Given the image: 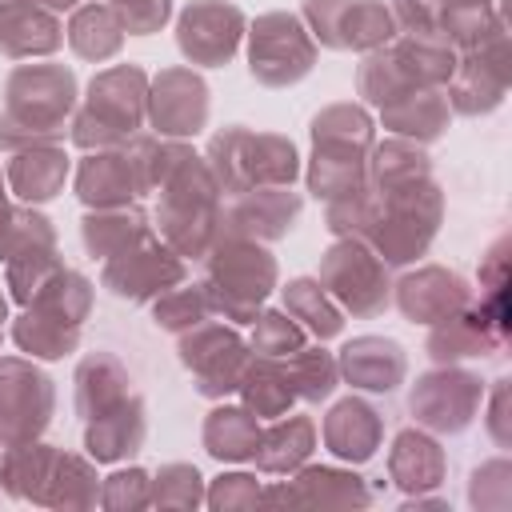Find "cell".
Listing matches in <instances>:
<instances>
[{"instance_id": "cb8c5ba5", "label": "cell", "mask_w": 512, "mask_h": 512, "mask_svg": "<svg viewBox=\"0 0 512 512\" xmlns=\"http://www.w3.org/2000/svg\"><path fill=\"white\" fill-rule=\"evenodd\" d=\"M64 44V24L36 0H0V52L8 60L52 56Z\"/></svg>"}, {"instance_id": "f546056e", "label": "cell", "mask_w": 512, "mask_h": 512, "mask_svg": "<svg viewBox=\"0 0 512 512\" xmlns=\"http://www.w3.org/2000/svg\"><path fill=\"white\" fill-rule=\"evenodd\" d=\"M56 456H60V448L44 444L40 436L36 440H20V444H0V488L12 500L44 508V492H48Z\"/></svg>"}, {"instance_id": "8d00e7d4", "label": "cell", "mask_w": 512, "mask_h": 512, "mask_svg": "<svg viewBox=\"0 0 512 512\" xmlns=\"http://www.w3.org/2000/svg\"><path fill=\"white\" fill-rule=\"evenodd\" d=\"M64 36H68V44H72V52L80 60H96V64L112 60L124 48V24H120V16L104 0L76 4Z\"/></svg>"}, {"instance_id": "83f0119b", "label": "cell", "mask_w": 512, "mask_h": 512, "mask_svg": "<svg viewBox=\"0 0 512 512\" xmlns=\"http://www.w3.org/2000/svg\"><path fill=\"white\" fill-rule=\"evenodd\" d=\"M448 120H452V108H448L444 88H408V92H400L396 100H388L380 108V124L392 136H404V140H416V144L440 140Z\"/></svg>"}, {"instance_id": "60d3db41", "label": "cell", "mask_w": 512, "mask_h": 512, "mask_svg": "<svg viewBox=\"0 0 512 512\" xmlns=\"http://www.w3.org/2000/svg\"><path fill=\"white\" fill-rule=\"evenodd\" d=\"M24 308H36V312H44V316H52L60 324L84 328V320L92 312V280L80 276V272H72V268H60V272H52L40 284V292Z\"/></svg>"}, {"instance_id": "ffe728a7", "label": "cell", "mask_w": 512, "mask_h": 512, "mask_svg": "<svg viewBox=\"0 0 512 512\" xmlns=\"http://www.w3.org/2000/svg\"><path fill=\"white\" fill-rule=\"evenodd\" d=\"M392 300L404 312V320L412 324H436L444 316H452L456 308H464L472 300V288L460 272L440 268V264H424L416 272H404L392 284Z\"/></svg>"}, {"instance_id": "680465c9", "label": "cell", "mask_w": 512, "mask_h": 512, "mask_svg": "<svg viewBox=\"0 0 512 512\" xmlns=\"http://www.w3.org/2000/svg\"><path fill=\"white\" fill-rule=\"evenodd\" d=\"M8 208H12V204L4 200V172H0V224H4V216H8Z\"/></svg>"}, {"instance_id": "484cf974", "label": "cell", "mask_w": 512, "mask_h": 512, "mask_svg": "<svg viewBox=\"0 0 512 512\" xmlns=\"http://www.w3.org/2000/svg\"><path fill=\"white\" fill-rule=\"evenodd\" d=\"M144 436H148V416H144V400L136 392L124 396L104 416L84 420V448L96 464H120V460L136 456L144 448Z\"/></svg>"}, {"instance_id": "91938a15", "label": "cell", "mask_w": 512, "mask_h": 512, "mask_svg": "<svg viewBox=\"0 0 512 512\" xmlns=\"http://www.w3.org/2000/svg\"><path fill=\"white\" fill-rule=\"evenodd\" d=\"M4 320H8V296L0 292V332H4Z\"/></svg>"}, {"instance_id": "c3c4849f", "label": "cell", "mask_w": 512, "mask_h": 512, "mask_svg": "<svg viewBox=\"0 0 512 512\" xmlns=\"http://www.w3.org/2000/svg\"><path fill=\"white\" fill-rule=\"evenodd\" d=\"M304 340H308V336H304V328H300L288 312L268 308V312H256L248 348H252L256 356H276V360H284V356H288V352H296Z\"/></svg>"}, {"instance_id": "4dcf8cb0", "label": "cell", "mask_w": 512, "mask_h": 512, "mask_svg": "<svg viewBox=\"0 0 512 512\" xmlns=\"http://www.w3.org/2000/svg\"><path fill=\"white\" fill-rule=\"evenodd\" d=\"M312 448H316V424H312V416L284 412L268 428H260V444H256L252 460H256V468L264 476H288L300 464H308Z\"/></svg>"}, {"instance_id": "f35d334b", "label": "cell", "mask_w": 512, "mask_h": 512, "mask_svg": "<svg viewBox=\"0 0 512 512\" xmlns=\"http://www.w3.org/2000/svg\"><path fill=\"white\" fill-rule=\"evenodd\" d=\"M236 392H240L244 408L256 412L260 420H276V416L292 412V404H296V396L288 388V376H284V364L276 356H256L252 352Z\"/></svg>"}, {"instance_id": "7dc6e473", "label": "cell", "mask_w": 512, "mask_h": 512, "mask_svg": "<svg viewBox=\"0 0 512 512\" xmlns=\"http://www.w3.org/2000/svg\"><path fill=\"white\" fill-rule=\"evenodd\" d=\"M152 508H200L204 504V476L196 464H164L152 476Z\"/></svg>"}, {"instance_id": "f1b7e54d", "label": "cell", "mask_w": 512, "mask_h": 512, "mask_svg": "<svg viewBox=\"0 0 512 512\" xmlns=\"http://www.w3.org/2000/svg\"><path fill=\"white\" fill-rule=\"evenodd\" d=\"M68 168H72V160L60 144H32V148H20L8 156L4 180L24 204H44L64 188Z\"/></svg>"}, {"instance_id": "9a60e30c", "label": "cell", "mask_w": 512, "mask_h": 512, "mask_svg": "<svg viewBox=\"0 0 512 512\" xmlns=\"http://www.w3.org/2000/svg\"><path fill=\"white\" fill-rule=\"evenodd\" d=\"M508 80H512V64H508V36L488 40L484 48L460 52L452 80L444 84L448 108L460 116H488L504 104L508 96Z\"/></svg>"}, {"instance_id": "4316f807", "label": "cell", "mask_w": 512, "mask_h": 512, "mask_svg": "<svg viewBox=\"0 0 512 512\" xmlns=\"http://www.w3.org/2000/svg\"><path fill=\"white\" fill-rule=\"evenodd\" d=\"M448 460L436 436H428L420 424L416 428H400L392 448H388V476L400 492L416 496V492H436L444 484Z\"/></svg>"}, {"instance_id": "f6af8a7d", "label": "cell", "mask_w": 512, "mask_h": 512, "mask_svg": "<svg viewBox=\"0 0 512 512\" xmlns=\"http://www.w3.org/2000/svg\"><path fill=\"white\" fill-rule=\"evenodd\" d=\"M432 176V160L424 152V144L392 136L372 144L368 152V184H400V180H420Z\"/></svg>"}, {"instance_id": "816d5d0a", "label": "cell", "mask_w": 512, "mask_h": 512, "mask_svg": "<svg viewBox=\"0 0 512 512\" xmlns=\"http://www.w3.org/2000/svg\"><path fill=\"white\" fill-rule=\"evenodd\" d=\"M204 504L216 512H236V508H256L260 504V480L252 472H224L204 488Z\"/></svg>"}, {"instance_id": "ba28073f", "label": "cell", "mask_w": 512, "mask_h": 512, "mask_svg": "<svg viewBox=\"0 0 512 512\" xmlns=\"http://www.w3.org/2000/svg\"><path fill=\"white\" fill-rule=\"evenodd\" d=\"M316 280L324 292L340 304V312H352L360 320L380 316L392 304V276L388 264L360 240V236H336L332 248L320 256Z\"/></svg>"}, {"instance_id": "f907efd6", "label": "cell", "mask_w": 512, "mask_h": 512, "mask_svg": "<svg viewBox=\"0 0 512 512\" xmlns=\"http://www.w3.org/2000/svg\"><path fill=\"white\" fill-rule=\"evenodd\" d=\"M148 496H152V476L144 468H116L108 480H100V508L136 512L148 508Z\"/></svg>"}, {"instance_id": "1f68e13d", "label": "cell", "mask_w": 512, "mask_h": 512, "mask_svg": "<svg viewBox=\"0 0 512 512\" xmlns=\"http://www.w3.org/2000/svg\"><path fill=\"white\" fill-rule=\"evenodd\" d=\"M384 48L400 68V76L416 88H444L460 56L444 36H412V32H396Z\"/></svg>"}, {"instance_id": "44dd1931", "label": "cell", "mask_w": 512, "mask_h": 512, "mask_svg": "<svg viewBox=\"0 0 512 512\" xmlns=\"http://www.w3.org/2000/svg\"><path fill=\"white\" fill-rule=\"evenodd\" d=\"M300 208H304L300 192H292L288 184H264V188L240 192L232 200V208L224 212L220 228L268 244V240H280V236L292 232V224L300 220Z\"/></svg>"}, {"instance_id": "7c38bea8", "label": "cell", "mask_w": 512, "mask_h": 512, "mask_svg": "<svg viewBox=\"0 0 512 512\" xmlns=\"http://www.w3.org/2000/svg\"><path fill=\"white\" fill-rule=\"evenodd\" d=\"M184 276H188L184 256L172 244H164L156 236V228L144 240H136L132 248L100 260V284L128 304H152L160 292H168Z\"/></svg>"}, {"instance_id": "ee69618b", "label": "cell", "mask_w": 512, "mask_h": 512, "mask_svg": "<svg viewBox=\"0 0 512 512\" xmlns=\"http://www.w3.org/2000/svg\"><path fill=\"white\" fill-rule=\"evenodd\" d=\"M60 268H64V260H60V252H56V240H36V244L16 248L12 256H4L8 296L24 308V304L40 292V284H44L52 272H60Z\"/></svg>"}, {"instance_id": "6f0895ef", "label": "cell", "mask_w": 512, "mask_h": 512, "mask_svg": "<svg viewBox=\"0 0 512 512\" xmlns=\"http://www.w3.org/2000/svg\"><path fill=\"white\" fill-rule=\"evenodd\" d=\"M36 4H44L48 12H68V8H76L80 0H36Z\"/></svg>"}, {"instance_id": "52a82bcc", "label": "cell", "mask_w": 512, "mask_h": 512, "mask_svg": "<svg viewBox=\"0 0 512 512\" xmlns=\"http://www.w3.org/2000/svg\"><path fill=\"white\" fill-rule=\"evenodd\" d=\"M220 192L240 196L248 188H264V184H288L300 176V152L288 136L280 132H252L244 124H232L224 132H216L208 140L204 152Z\"/></svg>"}, {"instance_id": "ab89813d", "label": "cell", "mask_w": 512, "mask_h": 512, "mask_svg": "<svg viewBox=\"0 0 512 512\" xmlns=\"http://www.w3.org/2000/svg\"><path fill=\"white\" fill-rule=\"evenodd\" d=\"M284 376H288V388L296 400L304 404H320L336 392L340 384V368H336V356L320 344H300L296 352H288L284 360Z\"/></svg>"}, {"instance_id": "bcb514c9", "label": "cell", "mask_w": 512, "mask_h": 512, "mask_svg": "<svg viewBox=\"0 0 512 512\" xmlns=\"http://www.w3.org/2000/svg\"><path fill=\"white\" fill-rule=\"evenodd\" d=\"M212 316V308H208V296H204V288L200 284H172L168 292H160L156 300H152V324L156 328H164V332H184V328H192V324H200V320H208Z\"/></svg>"}, {"instance_id": "db71d44e", "label": "cell", "mask_w": 512, "mask_h": 512, "mask_svg": "<svg viewBox=\"0 0 512 512\" xmlns=\"http://www.w3.org/2000/svg\"><path fill=\"white\" fill-rule=\"evenodd\" d=\"M440 4L444 0H392L388 12L396 20V32L440 36Z\"/></svg>"}, {"instance_id": "7bdbcfd3", "label": "cell", "mask_w": 512, "mask_h": 512, "mask_svg": "<svg viewBox=\"0 0 512 512\" xmlns=\"http://www.w3.org/2000/svg\"><path fill=\"white\" fill-rule=\"evenodd\" d=\"M92 504H100L96 464L60 448L52 480H48V492H44V508H92Z\"/></svg>"}, {"instance_id": "11a10c76", "label": "cell", "mask_w": 512, "mask_h": 512, "mask_svg": "<svg viewBox=\"0 0 512 512\" xmlns=\"http://www.w3.org/2000/svg\"><path fill=\"white\" fill-rule=\"evenodd\" d=\"M508 376L492 380V400H488V432L496 440V448H508L512 444V432H508Z\"/></svg>"}, {"instance_id": "5b68a950", "label": "cell", "mask_w": 512, "mask_h": 512, "mask_svg": "<svg viewBox=\"0 0 512 512\" xmlns=\"http://www.w3.org/2000/svg\"><path fill=\"white\" fill-rule=\"evenodd\" d=\"M160 204H156V236L172 244L184 260H204L212 240L220 236L224 208H220V184L204 156L188 152L164 180H160Z\"/></svg>"}, {"instance_id": "836d02e7", "label": "cell", "mask_w": 512, "mask_h": 512, "mask_svg": "<svg viewBox=\"0 0 512 512\" xmlns=\"http://www.w3.org/2000/svg\"><path fill=\"white\" fill-rule=\"evenodd\" d=\"M440 36L456 52L484 48L496 36H508V4L504 0H444L440 4Z\"/></svg>"}, {"instance_id": "7a4b0ae2", "label": "cell", "mask_w": 512, "mask_h": 512, "mask_svg": "<svg viewBox=\"0 0 512 512\" xmlns=\"http://www.w3.org/2000/svg\"><path fill=\"white\" fill-rule=\"evenodd\" d=\"M76 72L44 60L16 64L4 80L0 108V152H20L32 144H60L72 112H76Z\"/></svg>"}, {"instance_id": "8fae6325", "label": "cell", "mask_w": 512, "mask_h": 512, "mask_svg": "<svg viewBox=\"0 0 512 512\" xmlns=\"http://www.w3.org/2000/svg\"><path fill=\"white\" fill-rule=\"evenodd\" d=\"M304 28L332 52H372L396 36V20L384 0H304Z\"/></svg>"}, {"instance_id": "74e56055", "label": "cell", "mask_w": 512, "mask_h": 512, "mask_svg": "<svg viewBox=\"0 0 512 512\" xmlns=\"http://www.w3.org/2000/svg\"><path fill=\"white\" fill-rule=\"evenodd\" d=\"M280 292H284V312H288L304 332H312L316 340H332V336L344 332V312H340V304L324 292V284H320L316 276H296V280H288Z\"/></svg>"}, {"instance_id": "d4e9b609", "label": "cell", "mask_w": 512, "mask_h": 512, "mask_svg": "<svg viewBox=\"0 0 512 512\" xmlns=\"http://www.w3.org/2000/svg\"><path fill=\"white\" fill-rule=\"evenodd\" d=\"M72 188L80 196L84 208H120L132 204L140 196L136 188V172L128 160V148H96L76 164Z\"/></svg>"}, {"instance_id": "e575fe53", "label": "cell", "mask_w": 512, "mask_h": 512, "mask_svg": "<svg viewBox=\"0 0 512 512\" xmlns=\"http://www.w3.org/2000/svg\"><path fill=\"white\" fill-rule=\"evenodd\" d=\"M260 428V416L244 404H216L204 416V452L220 464H244L260 444Z\"/></svg>"}, {"instance_id": "8992f818", "label": "cell", "mask_w": 512, "mask_h": 512, "mask_svg": "<svg viewBox=\"0 0 512 512\" xmlns=\"http://www.w3.org/2000/svg\"><path fill=\"white\" fill-rule=\"evenodd\" d=\"M148 112V72L140 64H112L88 80L84 100L72 112V144L84 152L128 144Z\"/></svg>"}, {"instance_id": "d6a6232c", "label": "cell", "mask_w": 512, "mask_h": 512, "mask_svg": "<svg viewBox=\"0 0 512 512\" xmlns=\"http://www.w3.org/2000/svg\"><path fill=\"white\" fill-rule=\"evenodd\" d=\"M72 384H76V416L80 420H96L108 408H116L124 396H132V376L112 352H88L76 364Z\"/></svg>"}, {"instance_id": "f5cc1de1", "label": "cell", "mask_w": 512, "mask_h": 512, "mask_svg": "<svg viewBox=\"0 0 512 512\" xmlns=\"http://www.w3.org/2000/svg\"><path fill=\"white\" fill-rule=\"evenodd\" d=\"M104 4L120 16L128 36H152L172 16V0H104Z\"/></svg>"}, {"instance_id": "9f6ffc18", "label": "cell", "mask_w": 512, "mask_h": 512, "mask_svg": "<svg viewBox=\"0 0 512 512\" xmlns=\"http://www.w3.org/2000/svg\"><path fill=\"white\" fill-rule=\"evenodd\" d=\"M496 284H508V236H500L480 260V288H496Z\"/></svg>"}, {"instance_id": "5bb4252c", "label": "cell", "mask_w": 512, "mask_h": 512, "mask_svg": "<svg viewBox=\"0 0 512 512\" xmlns=\"http://www.w3.org/2000/svg\"><path fill=\"white\" fill-rule=\"evenodd\" d=\"M56 412V380L24 356H0V444L36 440Z\"/></svg>"}, {"instance_id": "d6986e66", "label": "cell", "mask_w": 512, "mask_h": 512, "mask_svg": "<svg viewBox=\"0 0 512 512\" xmlns=\"http://www.w3.org/2000/svg\"><path fill=\"white\" fill-rule=\"evenodd\" d=\"M508 344V328L496 324L480 300H468L464 308H456L452 316L428 324V356L436 364H460V360H484V356H496L504 352Z\"/></svg>"}, {"instance_id": "ac0fdd59", "label": "cell", "mask_w": 512, "mask_h": 512, "mask_svg": "<svg viewBox=\"0 0 512 512\" xmlns=\"http://www.w3.org/2000/svg\"><path fill=\"white\" fill-rule=\"evenodd\" d=\"M144 120L156 136L188 140L208 124V84L192 68H160L148 80V112Z\"/></svg>"}, {"instance_id": "7402d4cb", "label": "cell", "mask_w": 512, "mask_h": 512, "mask_svg": "<svg viewBox=\"0 0 512 512\" xmlns=\"http://www.w3.org/2000/svg\"><path fill=\"white\" fill-rule=\"evenodd\" d=\"M340 380H348L356 392H372V396H388L404 384L408 376V356L396 340L388 336H356L340 348L336 356Z\"/></svg>"}, {"instance_id": "b9f144b4", "label": "cell", "mask_w": 512, "mask_h": 512, "mask_svg": "<svg viewBox=\"0 0 512 512\" xmlns=\"http://www.w3.org/2000/svg\"><path fill=\"white\" fill-rule=\"evenodd\" d=\"M12 340L20 352H28L32 360H64L68 352L80 348V328L76 324H60L36 308H24L12 324Z\"/></svg>"}, {"instance_id": "30bf717a", "label": "cell", "mask_w": 512, "mask_h": 512, "mask_svg": "<svg viewBox=\"0 0 512 512\" xmlns=\"http://www.w3.org/2000/svg\"><path fill=\"white\" fill-rule=\"evenodd\" d=\"M176 356L192 372V384H196L200 396L224 400V396L236 392V384H240V376H244V368L252 360V348L232 324L208 316V320H200V324L180 332Z\"/></svg>"}, {"instance_id": "e0dca14e", "label": "cell", "mask_w": 512, "mask_h": 512, "mask_svg": "<svg viewBox=\"0 0 512 512\" xmlns=\"http://www.w3.org/2000/svg\"><path fill=\"white\" fill-rule=\"evenodd\" d=\"M260 504H288V508H368L372 488L352 468L336 464H300L288 480L260 488Z\"/></svg>"}, {"instance_id": "603a6c76", "label": "cell", "mask_w": 512, "mask_h": 512, "mask_svg": "<svg viewBox=\"0 0 512 512\" xmlns=\"http://www.w3.org/2000/svg\"><path fill=\"white\" fill-rule=\"evenodd\" d=\"M324 448L344 464H368L384 440V416L364 396H344L328 408L320 424Z\"/></svg>"}, {"instance_id": "9c48e42d", "label": "cell", "mask_w": 512, "mask_h": 512, "mask_svg": "<svg viewBox=\"0 0 512 512\" xmlns=\"http://www.w3.org/2000/svg\"><path fill=\"white\" fill-rule=\"evenodd\" d=\"M248 72L264 88H288L316 64V40L296 12H264L248 24Z\"/></svg>"}, {"instance_id": "277c9868", "label": "cell", "mask_w": 512, "mask_h": 512, "mask_svg": "<svg viewBox=\"0 0 512 512\" xmlns=\"http://www.w3.org/2000/svg\"><path fill=\"white\" fill-rule=\"evenodd\" d=\"M276 280H280L276 256L260 240H252V236L220 228V236L204 252V280H200V288L208 296L212 316H224L232 324H252L260 304L272 296Z\"/></svg>"}, {"instance_id": "681fc988", "label": "cell", "mask_w": 512, "mask_h": 512, "mask_svg": "<svg viewBox=\"0 0 512 512\" xmlns=\"http://www.w3.org/2000/svg\"><path fill=\"white\" fill-rule=\"evenodd\" d=\"M468 504L480 512H508L512 508V468L508 456L484 460L468 480Z\"/></svg>"}, {"instance_id": "6da1fadb", "label": "cell", "mask_w": 512, "mask_h": 512, "mask_svg": "<svg viewBox=\"0 0 512 512\" xmlns=\"http://www.w3.org/2000/svg\"><path fill=\"white\" fill-rule=\"evenodd\" d=\"M444 220V192L432 176L400 184H364L352 196L328 200V232L360 236L388 268L428 252Z\"/></svg>"}, {"instance_id": "4fadbf2b", "label": "cell", "mask_w": 512, "mask_h": 512, "mask_svg": "<svg viewBox=\"0 0 512 512\" xmlns=\"http://www.w3.org/2000/svg\"><path fill=\"white\" fill-rule=\"evenodd\" d=\"M484 404V380L460 364H436L432 372L416 376L408 392V408L420 428L456 436L464 432Z\"/></svg>"}, {"instance_id": "d590c367", "label": "cell", "mask_w": 512, "mask_h": 512, "mask_svg": "<svg viewBox=\"0 0 512 512\" xmlns=\"http://www.w3.org/2000/svg\"><path fill=\"white\" fill-rule=\"evenodd\" d=\"M148 232H152V224H148L144 208H136V204L88 208V216L80 220V240L92 260H108V256L132 248L136 240H144Z\"/></svg>"}, {"instance_id": "2e32d148", "label": "cell", "mask_w": 512, "mask_h": 512, "mask_svg": "<svg viewBox=\"0 0 512 512\" xmlns=\"http://www.w3.org/2000/svg\"><path fill=\"white\" fill-rule=\"evenodd\" d=\"M248 20L228 0H192L176 16V48L204 68H220L240 52Z\"/></svg>"}, {"instance_id": "3957f363", "label": "cell", "mask_w": 512, "mask_h": 512, "mask_svg": "<svg viewBox=\"0 0 512 512\" xmlns=\"http://www.w3.org/2000/svg\"><path fill=\"white\" fill-rule=\"evenodd\" d=\"M376 144V124L360 104H328L312 116V160L308 192L316 200H340L368 184V152Z\"/></svg>"}]
</instances>
